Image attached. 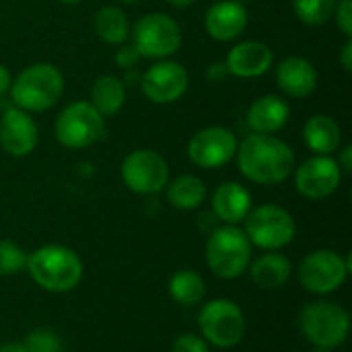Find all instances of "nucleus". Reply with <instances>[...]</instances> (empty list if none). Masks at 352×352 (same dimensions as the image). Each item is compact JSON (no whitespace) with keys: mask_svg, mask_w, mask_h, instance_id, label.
I'll list each match as a JSON object with an SVG mask.
<instances>
[{"mask_svg":"<svg viewBox=\"0 0 352 352\" xmlns=\"http://www.w3.org/2000/svg\"><path fill=\"white\" fill-rule=\"evenodd\" d=\"M336 25L344 33V37H352V0H338L334 8Z\"/></svg>","mask_w":352,"mask_h":352,"instance_id":"nucleus-31","label":"nucleus"},{"mask_svg":"<svg viewBox=\"0 0 352 352\" xmlns=\"http://www.w3.org/2000/svg\"><path fill=\"white\" fill-rule=\"evenodd\" d=\"M299 326L303 336L324 351H332L349 338L351 316L344 307L332 301H311L299 314Z\"/></svg>","mask_w":352,"mask_h":352,"instance_id":"nucleus-5","label":"nucleus"},{"mask_svg":"<svg viewBox=\"0 0 352 352\" xmlns=\"http://www.w3.org/2000/svg\"><path fill=\"white\" fill-rule=\"evenodd\" d=\"M202 338L217 349H233L245 336L243 309L231 299H212L198 314Z\"/></svg>","mask_w":352,"mask_h":352,"instance_id":"nucleus-9","label":"nucleus"},{"mask_svg":"<svg viewBox=\"0 0 352 352\" xmlns=\"http://www.w3.org/2000/svg\"><path fill=\"white\" fill-rule=\"evenodd\" d=\"M93 29L97 37L109 45H122L130 39V23L120 6H101L95 12Z\"/></svg>","mask_w":352,"mask_h":352,"instance_id":"nucleus-25","label":"nucleus"},{"mask_svg":"<svg viewBox=\"0 0 352 352\" xmlns=\"http://www.w3.org/2000/svg\"><path fill=\"white\" fill-rule=\"evenodd\" d=\"M245 235L252 245L264 252H278L295 237V219L278 204H262L245 217Z\"/></svg>","mask_w":352,"mask_h":352,"instance_id":"nucleus-8","label":"nucleus"},{"mask_svg":"<svg viewBox=\"0 0 352 352\" xmlns=\"http://www.w3.org/2000/svg\"><path fill=\"white\" fill-rule=\"evenodd\" d=\"M167 200L177 210H196L206 198V184L192 173H184L165 186Z\"/></svg>","mask_w":352,"mask_h":352,"instance_id":"nucleus-24","label":"nucleus"},{"mask_svg":"<svg viewBox=\"0 0 352 352\" xmlns=\"http://www.w3.org/2000/svg\"><path fill=\"white\" fill-rule=\"evenodd\" d=\"M21 344L25 352H62V342L58 334L45 328L33 330Z\"/></svg>","mask_w":352,"mask_h":352,"instance_id":"nucleus-29","label":"nucleus"},{"mask_svg":"<svg viewBox=\"0 0 352 352\" xmlns=\"http://www.w3.org/2000/svg\"><path fill=\"white\" fill-rule=\"evenodd\" d=\"M130 41L140 58L167 60L182 47L184 35L173 16L165 12H148L130 27Z\"/></svg>","mask_w":352,"mask_h":352,"instance_id":"nucleus-6","label":"nucleus"},{"mask_svg":"<svg viewBox=\"0 0 352 352\" xmlns=\"http://www.w3.org/2000/svg\"><path fill=\"white\" fill-rule=\"evenodd\" d=\"M274 54L264 41H239L227 54L225 66L231 76L237 78H258L270 70Z\"/></svg>","mask_w":352,"mask_h":352,"instance_id":"nucleus-16","label":"nucleus"},{"mask_svg":"<svg viewBox=\"0 0 352 352\" xmlns=\"http://www.w3.org/2000/svg\"><path fill=\"white\" fill-rule=\"evenodd\" d=\"M235 157L243 177L260 186L283 184L297 165L295 151L274 134H250L239 142Z\"/></svg>","mask_w":352,"mask_h":352,"instance_id":"nucleus-1","label":"nucleus"},{"mask_svg":"<svg viewBox=\"0 0 352 352\" xmlns=\"http://www.w3.org/2000/svg\"><path fill=\"white\" fill-rule=\"evenodd\" d=\"M118 2H122V4H136V2H140V0H118Z\"/></svg>","mask_w":352,"mask_h":352,"instance_id":"nucleus-40","label":"nucleus"},{"mask_svg":"<svg viewBox=\"0 0 352 352\" xmlns=\"http://www.w3.org/2000/svg\"><path fill=\"white\" fill-rule=\"evenodd\" d=\"M171 352H210L208 351V342L198 336V334H179L173 344Z\"/></svg>","mask_w":352,"mask_h":352,"instance_id":"nucleus-30","label":"nucleus"},{"mask_svg":"<svg viewBox=\"0 0 352 352\" xmlns=\"http://www.w3.org/2000/svg\"><path fill=\"white\" fill-rule=\"evenodd\" d=\"M252 243L243 229L225 225L210 233L206 241V264L219 278L233 280L248 272L252 262Z\"/></svg>","mask_w":352,"mask_h":352,"instance_id":"nucleus-4","label":"nucleus"},{"mask_svg":"<svg viewBox=\"0 0 352 352\" xmlns=\"http://www.w3.org/2000/svg\"><path fill=\"white\" fill-rule=\"evenodd\" d=\"M291 116L289 103L278 95H262L248 109V126L254 134H276L280 132Z\"/></svg>","mask_w":352,"mask_h":352,"instance_id":"nucleus-19","label":"nucleus"},{"mask_svg":"<svg viewBox=\"0 0 352 352\" xmlns=\"http://www.w3.org/2000/svg\"><path fill=\"white\" fill-rule=\"evenodd\" d=\"M227 76H231V74H229L225 62H214V64L208 68V78H210V82H221V80H225Z\"/></svg>","mask_w":352,"mask_h":352,"instance_id":"nucleus-34","label":"nucleus"},{"mask_svg":"<svg viewBox=\"0 0 352 352\" xmlns=\"http://www.w3.org/2000/svg\"><path fill=\"white\" fill-rule=\"evenodd\" d=\"M303 142L314 155L330 157L342 144L340 124L326 113H316L303 126Z\"/></svg>","mask_w":352,"mask_h":352,"instance_id":"nucleus-21","label":"nucleus"},{"mask_svg":"<svg viewBox=\"0 0 352 352\" xmlns=\"http://www.w3.org/2000/svg\"><path fill=\"white\" fill-rule=\"evenodd\" d=\"M27 266V254L10 239H0V276H14Z\"/></svg>","mask_w":352,"mask_h":352,"instance_id":"nucleus-28","label":"nucleus"},{"mask_svg":"<svg viewBox=\"0 0 352 352\" xmlns=\"http://www.w3.org/2000/svg\"><path fill=\"white\" fill-rule=\"evenodd\" d=\"M140 60L138 52L134 50L132 43H122L120 50L116 52V64L124 70H130L132 66H136V62Z\"/></svg>","mask_w":352,"mask_h":352,"instance_id":"nucleus-32","label":"nucleus"},{"mask_svg":"<svg viewBox=\"0 0 352 352\" xmlns=\"http://www.w3.org/2000/svg\"><path fill=\"white\" fill-rule=\"evenodd\" d=\"M295 188L307 200H326L342 184V171L336 159L326 155H314L295 167Z\"/></svg>","mask_w":352,"mask_h":352,"instance_id":"nucleus-14","label":"nucleus"},{"mask_svg":"<svg viewBox=\"0 0 352 352\" xmlns=\"http://www.w3.org/2000/svg\"><path fill=\"white\" fill-rule=\"evenodd\" d=\"M103 118L116 116L126 103V85L124 78L116 74H101L95 78L91 87V101H89Z\"/></svg>","mask_w":352,"mask_h":352,"instance_id":"nucleus-23","label":"nucleus"},{"mask_svg":"<svg viewBox=\"0 0 352 352\" xmlns=\"http://www.w3.org/2000/svg\"><path fill=\"white\" fill-rule=\"evenodd\" d=\"M122 182L134 194H159L169 182L167 161L151 148L132 151L122 163Z\"/></svg>","mask_w":352,"mask_h":352,"instance_id":"nucleus-11","label":"nucleus"},{"mask_svg":"<svg viewBox=\"0 0 352 352\" xmlns=\"http://www.w3.org/2000/svg\"><path fill=\"white\" fill-rule=\"evenodd\" d=\"M351 272V258L334 250H316L299 264V283L314 295H328L338 291Z\"/></svg>","mask_w":352,"mask_h":352,"instance_id":"nucleus-10","label":"nucleus"},{"mask_svg":"<svg viewBox=\"0 0 352 352\" xmlns=\"http://www.w3.org/2000/svg\"><path fill=\"white\" fill-rule=\"evenodd\" d=\"M54 134L64 148L80 151L105 136V118L89 101H74L56 118Z\"/></svg>","mask_w":352,"mask_h":352,"instance_id":"nucleus-7","label":"nucleus"},{"mask_svg":"<svg viewBox=\"0 0 352 352\" xmlns=\"http://www.w3.org/2000/svg\"><path fill=\"white\" fill-rule=\"evenodd\" d=\"M235 2H239V4H245V2H250V0H235Z\"/></svg>","mask_w":352,"mask_h":352,"instance_id":"nucleus-41","label":"nucleus"},{"mask_svg":"<svg viewBox=\"0 0 352 352\" xmlns=\"http://www.w3.org/2000/svg\"><path fill=\"white\" fill-rule=\"evenodd\" d=\"M314 352H330V351H324V349H316Z\"/></svg>","mask_w":352,"mask_h":352,"instance_id":"nucleus-42","label":"nucleus"},{"mask_svg":"<svg viewBox=\"0 0 352 352\" xmlns=\"http://www.w3.org/2000/svg\"><path fill=\"white\" fill-rule=\"evenodd\" d=\"M10 82H12L10 72L6 70V66H2V64H0V97L10 89Z\"/></svg>","mask_w":352,"mask_h":352,"instance_id":"nucleus-36","label":"nucleus"},{"mask_svg":"<svg viewBox=\"0 0 352 352\" xmlns=\"http://www.w3.org/2000/svg\"><path fill=\"white\" fill-rule=\"evenodd\" d=\"M250 276L254 280V285H258L264 291H278L283 289L291 274H293V266L291 262L278 254V252H266L262 256H258L256 260L250 262Z\"/></svg>","mask_w":352,"mask_h":352,"instance_id":"nucleus-22","label":"nucleus"},{"mask_svg":"<svg viewBox=\"0 0 352 352\" xmlns=\"http://www.w3.org/2000/svg\"><path fill=\"white\" fill-rule=\"evenodd\" d=\"M340 64H342V68L346 72L352 70V39H349V37H346V41H344V45L340 50Z\"/></svg>","mask_w":352,"mask_h":352,"instance_id":"nucleus-35","label":"nucleus"},{"mask_svg":"<svg viewBox=\"0 0 352 352\" xmlns=\"http://www.w3.org/2000/svg\"><path fill=\"white\" fill-rule=\"evenodd\" d=\"M204 27L214 41H235L248 27V8L235 0H219L208 8Z\"/></svg>","mask_w":352,"mask_h":352,"instance_id":"nucleus-17","label":"nucleus"},{"mask_svg":"<svg viewBox=\"0 0 352 352\" xmlns=\"http://www.w3.org/2000/svg\"><path fill=\"white\" fill-rule=\"evenodd\" d=\"M250 210H252V196L241 184L225 182L214 190L212 212L225 225H237L245 221Z\"/></svg>","mask_w":352,"mask_h":352,"instance_id":"nucleus-20","label":"nucleus"},{"mask_svg":"<svg viewBox=\"0 0 352 352\" xmlns=\"http://www.w3.org/2000/svg\"><path fill=\"white\" fill-rule=\"evenodd\" d=\"M276 87L293 99H303L311 95L318 87V70L303 56H289L280 60L274 70Z\"/></svg>","mask_w":352,"mask_h":352,"instance_id":"nucleus-18","label":"nucleus"},{"mask_svg":"<svg viewBox=\"0 0 352 352\" xmlns=\"http://www.w3.org/2000/svg\"><path fill=\"white\" fill-rule=\"evenodd\" d=\"M62 4H68V6H76V4H80L82 0H60Z\"/></svg>","mask_w":352,"mask_h":352,"instance_id":"nucleus-39","label":"nucleus"},{"mask_svg":"<svg viewBox=\"0 0 352 352\" xmlns=\"http://www.w3.org/2000/svg\"><path fill=\"white\" fill-rule=\"evenodd\" d=\"M336 2L338 0H293V10L301 23L320 27L334 16Z\"/></svg>","mask_w":352,"mask_h":352,"instance_id":"nucleus-27","label":"nucleus"},{"mask_svg":"<svg viewBox=\"0 0 352 352\" xmlns=\"http://www.w3.org/2000/svg\"><path fill=\"white\" fill-rule=\"evenodd\" d=\"M8 93L12 105L27 113L47 111L64 93V76L54 64L37 62L27 66L16 74V78H12Z\"/></svg>","mask_w":352,"mask_h":352,"instance_id":"nucleus-3","label":"nucleus"},{"mask_svg":"<svg viewBox=\"0 0 352 352\" xmlns=\"http://www.w3.org/2000/svg\"><path fill=\"white\" fill-rule=\"evenodd\" d=\"M338 151H340V155H338L336 163H338L340 171H342V173H352V146L351 144H346V146H342V148H338Z\"/></svg>","mask_w":352,"mask_h":352,"instance_id":"nucleus-33","label":"nucleus"},{"mask_svg":"<svg viewBox=\"0 0 352 352\" xmlns=\"http://www.w3.org/2000/svg\"><path fill=\"white\" fill-rule=\"evenodd\" d=\"M169 295L177 305L194 307L204 301L206 283L194 270H179L169 278Z\"/></svg>","mask_w":352,"mask_h":352,"instance_id":"nucleus-26","label":"nucleus"},{"mask_svg":"<svg viewBox=\"0 0 352 352\" xmlns=\"http://www.w3.org/2000/svg\"><path fill=\"white\" fill-rule=\"evenodd\" d=\"M0 352H25V351H23V344H21V342H6V344H0Z\"/></svg>","mask_w":352,"mask_h":352,"instance_id":"nucleus-37","label":"nucleus"},{"mask_svg":"<svg viewBox=\"0 0 352 352\" xmlns=\"http://www.w3.org/2000/svg\"><path fill=\"white\" fill-rule=\"evenodd\" d=\"M237 136L225 126H208L198 130L188 142V157L200 169H219L235 159Z\"/></svg>","mask_w":352,"mask_h":352,"instance_id":"nucleus-12","label":"nucleus"},{"mask_svg":"<svg viewBox=\"0 0 352 352\" xmlns=\"http://www.w3.org/2000/svg\"><path fill=\"white\" fill-rule=\"evenodd\" d=\"M25 270L47 293H68L82 280V260L66 245H43L27 254Z\"/></svg>","mask_w":352,"mask_h":352,"instance_id":"nucleus-2","label":"nucleus"},{"mask_svg":"<svg viewBox=\"0 0 352 352\" xmlns=\"http://www.w3.org/2000/svg\"><path fill=\"white\" fill-rule=\"evenodd\" d=\"M39 140V130L35 120L19 109L10 107L0 118V146L10 157H27L35 151Z\"/></svg>","mask_w":352,"mask_h":352,"instance_id":"nucleus-15","label":"nucleus"},{"mask_svg":"<svg viewBox=\"0 0 352 352\" xmlns=\"http://www.w3.org/2000/svg\"><path fill=\"white\" fill-rule=\"evenodd\" d=\"M190 85L188 70L173 60H159L140 76V89L151 103L169 105L179 101Z\"/></svg>","mask_w":352,"mask_h":352,"instance_id":"nucleus-13","label":"nucleus"},{"mask_svg":"<svg viewBox=\"0 0 352 352\" xmlns=\"http://www.w3.org/2000/svg\"><path fill=\"white\" fill-rule=\"evenodd\" d=\"M171 6H175V8H188V6H192V4H196L198 0H167Z\"/></svg>","mask_w":352,"mask_h":352,"instance_id":"nucleus-38","label":"nucleus"}]
</instances>
